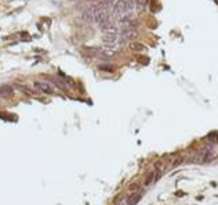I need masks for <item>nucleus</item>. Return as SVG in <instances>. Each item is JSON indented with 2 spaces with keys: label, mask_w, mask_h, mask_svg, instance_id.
I'll return each mask as SVG.
<instances>
[{
  "label": "nucleus",
  "mask_w": 218,
  "mask_h": 205,
  "mask_svg": "<svg viewBox=\"0 0 218 205\" xmlns=\"http://www.w3.org/2000/svg\"><path fill=\"white\" fill-rule=\"evenodd\" d=\"M97 10H98V4H97V3H91V4H88L82 13L83 20H84L86 22H88V24H94V15H95Z\"/></svg>",
  "instance_id": "obj_1"
},
{
  "label": "nucleus",
  "mask_w": 218,
  "mask_h": 205,
  "mask_svg": "<svg viewBox=\"0 0 218 205\" xmlns=\"http://www.w3.org/2000/svg\"><path fill=\"white\" fill-rule=\"evenodd\" d=\"M33 86H35V89H37L39 92L44 93V94H53V93H54V88L48 82H39V81H36V82H33Z\"/></svg>",
  "instance_id": "obj_2"
},
{
  "label": "nucleus",
  "mask_w": 218,
  "mask_h": 205,
  "mask_svg": "<svg viewBox=\"0 0 218 205\" xmlns=\"http://www.w3.org/2000/svg\"><path fill=\"white\" fill-rule=\"evenodd\" d=\"M141 198H142V191H137V193H131L130 194V197L127 198V205H137L138 204V201H140Z\"/></svg>",
  "instance_id": "obj_3"
},
{
  "label": "nucleus",
  "mask_w": 218,
  "mask_h": 205,
  "mask_svg": "<svg viewBox=\"0 0 218 205\" xmlns=\"http://www.w3.org/2000/svg\"><path fill=\"white\" fill-rule=\"evenodd\" d=\"M156 179H159V175H156V172H151L149 175L146 176V179H145V183H144V185H145V186H151Z\"/></svg>",
  "instance_id": "obj_4"
},
{
  "label": "nucleus",
  "mask_w": 218,
  "mask_h": 205,
  "mask_svg": "<svg viewBox=\"0 0 218 205\" xmlns=\"http://www.w3.org/2000/svg\"><path fill=\"white\" fill-rule=\"evenodd\" d=\"M148 6V0H136V7L138 10V13H142Z\"/></svg>",
  "instance_id": "obj_5"
},
{
  "label": "nucleus",
  "mask_w": 218,
  "mask_h": 205,
  "mask_svg": "<svg viewBox=\"0 0 218 205\" xmlns=\"http://www.w3.org/2000/svg\"><path fill=\"white\" fill-rule=\"evenodd\" d=\"M130 48H131L133 51H145V50H146V47H145L142 43H138V42H134V43H131V44H130Z\"/></svg>",
  "instance_id": "obj_6"
},
{
  "label": "nucleus",
  "mask_w": 218,
  "mask_h": 205,
  "mask_svg": "<svg viewBox=\"0 0 218 205\" xmlns=\"http://www.w3.org/2000/svg\"><path fill=\"white\" fill-rule=\"evenodd\" d=\"M140 189H141V185L138 182H134V183H131V185L129 186V191L130 193H137V191H140Z\"/></svg>",
  "instance_id": "obj_7"
}]
</instances>
